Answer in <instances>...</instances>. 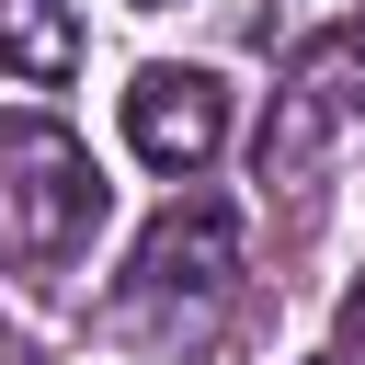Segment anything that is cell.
I'll use <instances>...</instances> for the list:
<instances>
[{
  "label": "cell",
  "instance_id": "cell-4",
  "mask_svg": "<svg viewBox=\"0 0 365 365\" xmlns=\"http://www.w3.org/2000/svg\"><path fill=\"white\" fill-rule=\"evenodd\" d=\"M137 274H148V285H171V297H217V285L240 274V205H217V194H182V205L148 228Z\"/></svg>",
  "mask_w": 365,
  "mask_h": 365
},
{
  "label": "cell",
  "instance_id": "cell-2",
  "mask_svg": "<svg viewBox=\"0 0 365 365\" xmlns=\"http://www.w3.org/2000/svg\"><path fill=\"white\" fill-rule=\"evenodd\" d=\"M354 91H365V34H354V23L319 34V46H297V68H285V91H274V125H262V182H274V171H308V160L342 137Z\"/></svg>",
  "mask_w": 365,
  "mask_h": 365
},
{
  "label": "cell",
  "instance_id": "cell-6",
  "mask_svg": "<svg viewBox=\"0 0 365 365\" xmlns=\"http://www.w3.org/2000/svg\"><path fill=\"white\" fill-rule=\"evenodd\" d=\"M354 331H365V297H354Z\"/></svg>",
  "mask_w": 365,
  "mask_h": 365
},
{
  "label": "cell",
  "instance_id": "cell-7",
  "mask_svg": "<svg viewBox=\"0 0 365 365\" xmlns=\"http://www.w3.org/2000/svg\"><path fill=\"white\" fill-rule=\"evenodd\" d=\"M137 11H160V0H137Z\"/></svg>",
  "mask_w": 365,
  "mask_h": 365
},
{
  "label": "cell",
  "instance_id": "cell-3",
  "mask_svg": "<svg viewBox=\"0 0 365 365\" xmlns=\"http://www.w3.org/2000/svg\"><path fill=\"white\" fill-rule=\"evenodd\" d=\"M228 137V80L217 68H137L125 80V148L148 171H205Z\"/></svg>",
  "mask_w": 365,
  "mask_h": 365
},
{
  "label": "cell",
  "instance_id": "cell-5",
  "mask_svg": "<svg viewBox=\"0 0 365 365\" xmlns=\"http://www.w3.org/2000/svg\"><path fill=\"white\" fill-rule=\"evenodd\" d=\"M0 68H23V80H68V68H80L68 11H57V0H0Z\"/></svg>",
  "mask_w": 365,
  "mask_h": 365
},
{
  "label": "cell",
  "instance_id": "cell-1",
  "mask_svg": "<svg viewBox=\"0 0 365 365\" xmlns=\"http://www.w3.org/2000/svg\"><path fill=\"white\" fill-rule=\"evenodd\" d=\"M103 228V171L57 114H0V262H68Z\"/></svg>",
  "mask_w": 365,
  "mask_h": 365
}]
</instances>
